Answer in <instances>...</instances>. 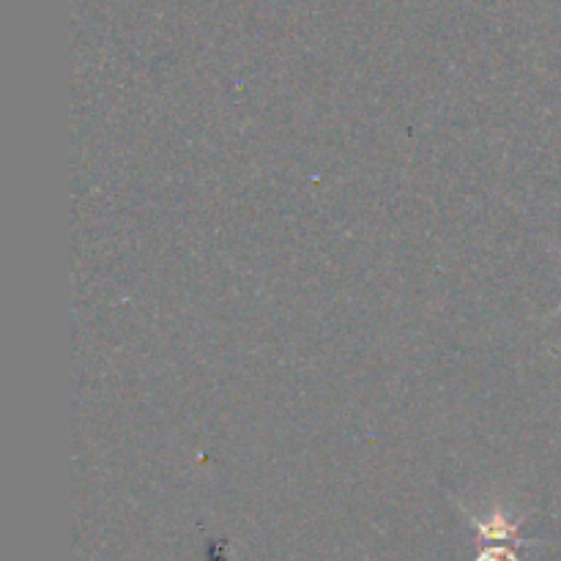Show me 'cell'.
Masks as SVG:
<instances>
[{"label":"cell","mask_w":561,"mask_h":561,"mask_svg":"<svg viewBox=\"0 0 561 561\" xmlns=\"http://www.w3.org/2000/svg\"><path fill=\"white\" fill-rule=\"evenodd\" d=\"M557 255L561 257V250H557ZM559 312H561V305L557 307V310H553V316H551V318H557V316H559Z\"/></svg>","instance_id":"2"},{"label":"cell","mask_w":561,"mask_h":561,"mask_svg":"<svg viewBox=\"0 0 561 561\" xmlns=\"http://www.w3.org/2000/svg\"><path fill=\"white\" fill-rule=\"evenodd\" d=\"M460 510L480 535V557H477V561H520L518 548L537 546L535 540H526L520 535V524L504 507H493L482 518L471 513L469 507H463V504H460Z\"/></svg>","instance_id":"1"}]
</instances>
